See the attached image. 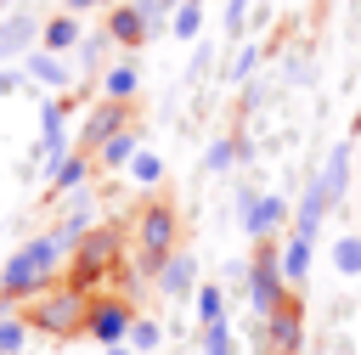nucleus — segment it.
<instances>
[{
    "mask_svg": "<svg viewBox=\"0 0 361 355\" xmlns=\"http://www.w3.org/2000/svg\"><path fill=\"white\" fill-rule=\"evenodd\" d=\"M243 17H248V0H226V28H231V34L243 28Z\"/></svg>",
    "mask_w": 361,
    "mask_h": 355,
    "instance_id": "nucleus-29",
    "label": "nucleus"
},
{
    "mask_svg": "<svg viewBox=\"0 0 361 355\" xmlns=\"http://www.w3.org/2000/svg\"><path fill=\"white\" fill-rule=\"evenodd\" d=\"M333 270H338V276H361V237H355V231H344V237L333 242Z\"/></svg>",
    "mask_w": 361,
    "mask_h": 355,
    "instance_id": "nucleus-17",
    "label": "nucleus"
},
{
    "mask_svg": "<svg viewBox=\"0 0 361 355\" xmlns=\"http://www.w3.org/2000/svg\"><path fill=\"white\" fill-rule=\"evenodd\" d=\"M265 321H271V344H276V349H299V310L282 304V310L265 316Z\"/></svg>",
    "mask_w": 361,
    "mask_h": 355,
    "instance_id": "nucleus-16",
    "label": "nucleus"
},
{
    "mask_svg": "<svg viewBox=\"0 0 361 355\" xmlns=\"http://www.w3.org/2000/svg\"><path fill=\"white\" fill-rule=\"evenodd\" d=\"M118 254V237L113 231H90L85 242H79V276H102V265Z\"/></svg>",
    "mask_w": 361,
    "mask_h": 355,
    "instance_id": "nucleus-9",
    "label": "nucleus"
},
{
    "mask_svg": "<svg viewBox=\"0 0 361 355\" xmlns=\"http://www.w3.org/2000/svg\"><path fill=\"white\" fill-rule=\"evenodd\" d=\"M28 321L62 338V332H79V327L90 321V304H85V293H79V287H56V293H45V299L28 310Z\"/></svg>",
    "mask_w": 361,
    "mask_h": 355,
    "instance_id": "nucleus-3",
    "label": "nucleus"
},
{
    "mask_svg": "<svg viewBox=\"0 0 361 355\" xmlns=\"http://www.w3.org/2000/svg\"><path fill=\"white\" fill-rule=\"evenodd\" d=\"M28 73H34L39 85H51V90L68 85V62H62V51H34V56H28Z\"/></svg>",
    "mask_w": 361,
    "mask_h": 355,
    "instance_id": "nucleus-12",
    "label": "nucleus"
},
{
    "mask_svg": "<svg viewBox=\"0 0 361 355\" xmlns=\"http://www.w3.org/2000/svg\"><path fill=\"white\" fill-rule=\"evenodd\" d=\"M90 6H102V0H68V11H90Z\"/></svg>",
    "mask_w": 361,
    "mask_h": 355,
    "instance_id": "nucleus-30",
    "label": "nucleus"
},
{
    "mask_svg": "<svg viewBox=\"0 0 361 355\" xmlns=\"http://www.w3.org/2000/svg\"><path fill=\"white\" fill-rule=\"evenodd\" d=\"M254 62H259V51H254V45H243V51H237V62H231V73H237V79H248V73H254Z\"/></svg>",
    "mask_w": 361,
    "mask_h": 355,
    "instance_id": "nucleus-28",
    "label": "nucleus"
},
{
    "mask_svg": "<svg viewBox=\"0 0 361 355\" xmlns=\"http://www.w3.org/2000/svg\"><path fill=\"white\" fill-rule=\"evenodd\" d=\"M197 287V259L192 254H169L164 265H158V293L164 299H186Z\"/></svg>",
    "mask_w": 361,
    "mask_h": 355,
    "instance_id": "nucleus-7",
    "label": "nucleus"
},
{
    "mask_svg": "<svg viewBox=\"0 0 361 355\" xmlns=\"http://www.w3.org/2000/svg\"><path fill=\"white\" fill-rule=\"evenodd\" d=\"M85 327H90L96 344H124L130 327H135V316H130L118 299H107V304H90V321H85Z\"/></svg>",
    "mask_w": 361,
    "mask_h": 355,
    "instance_id": "nucleus-6",
    "label": "nucleus"
},
{
    "mask_svg": "<svg viewBox=\"0 0 361 355\" xmlns=\"http://www.w3.org/2000/svg\"><path fill=\"white\" fill-rule=\"evenodd\" d=\"M62 254H68V242H62L56 231H51V237H28V242L6 259V270H0V299H34V293L56 276Z\"/></svg>",
    "mask_w": 361,
    "mask_h": 355,
    "instance_id": "nucleus-1",
    "label": "nucleus"
},
{
    "mask_svg": "<svg viewBox=\"0 0 361 355\" xmlns=\"http://www.w3.org/2000/svg\"><path fill=\"white\" fill-rule=\"evenodd\" d=\"M310 242H316V237H305V231H293V237L282 242V276H288V282H305V276H310Z\"/></svg>",
    "mask_w": 361,
    "mask_h": 355,
    "instance_id": "nucleus-11",
    "label": "nucleus"
},
{
    "mask_svg": "<svg viewBox=\"0 0 361 355\" xmlns=\"http://www.w3.org/2000/svg\"><path fill=\"white\" fill-rule=\"evenodd\" d=\"M271 355H293V349H271Z\"/></svg>",
    "mask_w": 361,
    "mask_h": 355,
    "instance_id": "nucleus-33",
    "label": "nucleus"
},
{
    "mask_svg": "<svg viewBox=\"0 0 361 355\" xmlns=\"http://www.w3.org/2000/svg\"><path fill=\"white\" fill-rule=\"evenodd\" d=\"M107 355H130V349H118V344H107Z\"/></svg>",
    "mask_w": 361,
    "mask_h": 355,
    "instance_id": "nucleus-31",
    "label": "nucleus"
},
{
    "mask_svg": "<svg viewBox=\"0 0 361 355\" xmlns=\"http://www.w3.org/2000/svg\"><path fill=\"white\" fill-rule=\"evenodd\" d=\"M135 242H141L147 270L158 276V265L175 254V208H169V203H147L141 220H135Z\"/></svg>",
    "mask_w": 361,
    "mask_h": 355,
    "instance_id": "nucleus-2",
    "label": "nucleus"
},
{
    "mask_svg": "<svg viewBox=\"0 0 361 355\" xmlns=\"http://www.w3.org/2000/svg\"><path fill=\"white\" fill-rule=\"evenodd\" d=\"M130 175H135L141 186H152V180L164 175V158H158V152H135V158H130Z\"/></svg>",
    "mask_w": 361,
    "mask_h": 355,
    "instance_id": "nucleus-23",
    "label": "nucleus"
},
{
    "mask_svg": "<svg viewBox=\"0 0 361 355\" xmlns=\"http://www.w3.org/2000/svg\"><path fill=\"white\" fill-rule=\"evenodd\" d=\"M6 304H11V299H0V316H6Z\"/></svg>",
    "mask_w": 361,
    "mask_h": 355,
    "instance_id": "nucleus-32",
    "label": "nucleus"
},
{
    "mask_svg": "<svg viewBox=\"0 0 361 355\" xmlns=\"http://www.w3.org/2000/svg\"><path fill=\"white\" fill-rule=\"evenodd\" d=\"M39 130H45V163L56 169V163H62V107H56V101L39 107Z\"/></svg>",
    "mask_w": 361,
    "mask_h": 355,
    "instance_id": "nucleus-15",
    "label": "nucleus"
},
{
    "mask_svg": "<svg viewBox=\"0 0 361 355\" xmlns=\"http://www.w3.org/2000/svg\"><path fill=\"white\" fill-rule=\"evenodd\" d=\"M23 338H28V327H23L17 316H0V355H17Z\"/></svg>",
    "mask_w": 361,
    "mask_h": 355,
    "instance_id": "nucleus-25",
    "label": "nucleus"
},
{
    "mask_svg": "<svg viewBox=\"0 0 361 355\" xmlns=\"http://www.w3.org/2000/svg\"><path fill=\"white\" fill-rule=\"evenodd\" d=\"M147 23H152L147 6H118L113 23H107V34H113L118 45H141V39H147Z\"/></svg>",
    "mask_w": 361,
    "mask_h": 355,
    "instance_id": "nucleus-10",
    "label": "nucleus"
},
{
    "mask_svg": "<svg viewBox=\"0 0 361 355\" xmlns=\"http://www.w3.org/2000/svg\"><path fill=\"white\" fill-rule=\"evenodd\" d=\"M288 220V203L282 197H271V192H237V225L248 231V237H271L276 225Z\"/></svg>",
    "mask_w": 361,
    "mask_h": 355,
    "instance_id": "nucleus-5",
    "label": "nucleus"
},
{
    "mask_svg": "<svg viewBox=\"0 0 361 355\" xmlns=\"http://www.w3.org/2000/svg\"><path fill=\"white\" fill-rule=\"evenodd\" d=\"M322 186H327V197L338 203L344 192H350V141H338V147H327V163H322V175H316Z\"/></svg>",
    "mask_w": 361,
    "mask_h": 355,
    "instance_id": "nucleus-8",
    "label": "nucleus"
},
{
    "mask_svg": "<svg viewBox=\"0 0 361 355\" xmlns=\"http://www.w3.org/2000/svg\"><path fill=\"white\" fill-rule=\"evenodd\" d=\"M51 175H56V186H79V175H85V158H62Z\"/></svg>",
    "mask_w": 361,
    "mask_h": 355,
    "instance_id": "nucleus-27",
    "label": "nucleus"
},
{
    "mask_svg": "<svg viewBox=\"0 0 361 355\" xmlns=\"http://www.w3.org/2000/svg\"><path fill=\"white\" fill-rule=\"evenodd\" d=\"M231 163H237V141H226V135H220V141L203 152V169H209V175H220V169H231Z\"/></svg>",
    "mask_w": 361,
    "mask_h": 355,
    "instance_id": "nucleus-21",
    "label": "nucleus"
},
{
    "mask_svg": "<svg viewBox=\"0 0 361 355\" xmlns=\"http://www.w3.org/2000/svg\"><path fill=\"white\" fill-rule=\"evenodd\" d=\"M6 56H11V51H6V45H0V62H6Z\"/></svg>",
    "mask_w": 361,
    "mask_h": 355,
    "instance_id": "nucleus-34",
    "label": "nucleus"
},
{
    "mask_svg": "<svg viewBox=\"0 0 361 355\" xmlns=\"http://www.w3.org/2000/svg\"><path fill=\"white\" fill-rule=\"evenodd\" d=\"M135 158V130H118L102 141V163H130Z\"/></svg>",
    "mask_w": 361,
    "mask_h": 355,
    "instance_id": "nucleus-19",
    "label": "nucleus"
},
{
    "mask_svg": "<svg viewBox=\"0 0 361 355\" xmlns=\"http://www.w3.org/2000/svg\"><path fill=\"white\" fill-rule=\"evenodd\" d=\"M282 254H259L254 265H248V304H254V316H276L282 310Z\"/></svg>",
    "mask_w": 361,
    "mask_h": 355,
    "instance_id": "nucleus-4",
    "label": "nucleus"
},
{
    "mask_svg": "<svg viewBox=\"0 0 361 355\" xmlns=\"http://www.w3.org/2000/svg\"><path fill=\"white\" fill-rule=\"evenodd\" d=\"M135 96V62H118L107 73V101H130Z\"/></svg>",
    "mask_w": 361,
    "mask_h": 355,
    "instance_id": "nucleus-18",
    "label": "nucleus"
},
{
    "mask_svg": "<svg viewBox=\"0 0 361 355\" xmlns=\"http://www.w3.org/2000/svg\"><path fill=\"white\" fill-rule=\"evenodd\" d=\"M203 355H231V327L226 321H209L203 327Z\"/></svg>",
    "mask_w": 361,
    "mask_h": 355,
    "instance_id": "nucleus-24",
    "label": "nucleus"
},
{
    "mask_svg": "<svg viewBox=\"0 0 361 355\" xmlns=\"http://www.w3.org/2000/svg\"><path fill=\"white\" fill-rule=\"evenodd\" d=\"M68 45H85L79 39V11H62L45 23V51H68Z\"/></svg>",
    "mask_w": 361,
    "mask_h": 355,
    "instance_id": "nucleus-13",
    "label": "nucleus"
},
{
    "mask_svg": "<svg viewBox=\"0 0 361 355\" xmlns=\"http://www.w3.org/2000/svg\"><path fill=\"white\" fill-rule=\"evenodd\" d=\"M197 321L209 327V321H226V299H220V287H197Z\"/></svg>",
    "mask_w": 361,
    "mask_h": 355,
    "instance_id": "nucleus-22",
    "label": "nucleus"
},
{
    "mask_svg": "<svg viewBox=\"0 0 361 355\" xmlns=\"http://www.w3.org/2000/svg\"><path fill=\"white\" fill-rule=\"evenodd\" d=\"M118 107H124V101H107V107H96V118L85 124V141H90V147H102L107 135H118V130H124V113H118Z\"/></svg>",
    "mask_w": 361,
    "mask_h": 355,
    "instance_id": "nucleus-14",
    "label": "nucleus"
},
{
    "mask_svg": "<svg viewBox=\"0 0 361 355\" xmlns=\"http://www.w3.org/2000/svg\"><path fill=\"white\" fill-rule=\"evenodd\" d=\"M197 23H203V0H186V6H175V39H192L197 34Z\"/></svg>",
    "mask_w": 361,
    "mask_h": 355,
    "instance_id": "nucleus-20",
    "label": "nucleus"
},
{
    "mask_svg": "<svg viewBox=\"0 0 361 355\" xmlns=\"http://www.w3.org/2000/svg\"><path fill=\"white\" fill-rule=\"evenodd\" d=\"M158 338H164L158 321H135V327H130V344H135V349H158Z\"/></svg>",
    "mask_w": 361,
    "mask_h": 355,
    "instance_id": "nucleus-26",
    "label": "nucleus"
}]
</instances>
